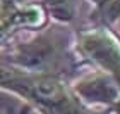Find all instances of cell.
I'll return each instance as SVG.
<instances>
[{
    "label": "cell",
    "instance_id": "4",
    "mask_svg": "<svg viewBox=\"0 0 120 114\" xmlns=\"http://www.w3.org/2000/svg\"><path fill=\"white\" fill-rule=\"evenodd\" d=\"M74 93L89 109L113 107L120 102V86L110 74L91 69L70 81Z\"/></svg>",
    "mask_w": 120,
    "mask_h": 114
},
{
    "label": "cell",
    "instance_id": "9",
    "mask_svg": "<svg viewBox=\"0 0 120 114\" xmlns=\"http://www.w3.org/2000/svg\"><path fill=\"white\" fill-rule=\"evenodd\" d=\"M89 2L93 4V7H100V5L106 4V2H110V0H89Z\"/></svg>",
    "mask_w": 120,
    "mask_h": 114
},
{
    "label": "cell",
    "instance_id": "8",
    "mask_svg": "<svg viewBox=\"0 0 120 114\" xmlns=\"http://www.w3.org/2000/svg\"><path fill=\"white\" fill-rule=\"evenodd\" d=\"M91 114H115V112H113V107H103V109H94Z\"/></svg>",
    "mask_w": 120,
    "mask_h": 114
},
{
    "label": "cell",
    "instance_id": "11",
    "mask_svg": "<svg viewBox=\"0 0 120 114\" xmlns=\"http://www.w3.org/2000/svg\"><path fill=\"white\" fill-rule=\"evenodd\" d=\"M113 28H115V30H117V33L120 35V19L117 21V24H115V26H113Z\"/></svg>",
    "mask_w": 120,
    "mask_h": 114
},
{
    "label": "cell",
    "instance_id": "7",
    "mask_svg": "<svg viewBox=\"0 0 120 114\" xmlns=\"http://www.w3.org/2000/svg\"><path fill=\"white\" fill-rule=\"evenodd\" d=\"M26 111H29L26 106L24 107H9V109H5L2 114H24Z\"/></svg>",
    "mask_w": 120,
    "mask_h": 114
},
{
    "label": "cell",
    "instance_id": "3",
    "mask_svg": "<svg viewBox=\"0 0 120 114\" xmlns=\"http://www.w3.org/2000/svg\"><path fill=\"white\" fill-rule=\"evenodd\" d=\"M74 47L86 66L110 74L120 86V35L115 28L88 23L74 30Z\"/></svg>",
    "mask_w": 120,
    "mask_h": 114
},
{
    "label": "cell",
    "instance_id": "1",
    "mask_svg": "<svg viewBox=\"0 0 120 114\" xmlns=\"http://www.w3.org/2000/svg\"><path fill=\"white\" fill-rule=\"evenodd\" d=\"M0 62L21 71L55 74L65 80L81 74L86 68L74 47V28L55 23L10 36L0 48Z\"/></svg>",
    "mask_w": 120,
    "mask_h": 114
},
{
    "label": "cell",
    "instance_id": "2",
    "mask_svg": "<svg viewBox=\"0 0 120 114\" xmlns=\"http://www.w3.org/2000/svg\"><path fill=\"white\" fill-rule=\"evenodd\" d=\"M0 90L17 95L40 114H91L74 93L70 81L55 74H38L0 62Z\"/></svg>",
    "mask_w": 120,
    "mask_h": 114
},
{
    "label": "cell",
    "instance_id": "6",
    "mask_svg": "<svg viewBox=\"0 0 120 114\" xmlns=\"http://www.w3.org/2000/svg\"><path fill=\"white\" fill-rule=\"evenodd\" d=\"M33 2H38V0H0V16L9 14L10 10L22 7V5H28Z\"/></svg>",
    "mask_w": 120,
    "mask_h": 114
},
{
    "label": "cell",
    "instance_id": "10",
    "mask_svg": "<svg viewBox=\"0 0 120 114\" xmlns=\"http://www.w3.org/2000/svg\"><path fill=\"white\" fill-rule=\"evenodd\" d=\"M113 112H115V114H120V102L113 106Z\"/></svg>",
    "mask_w": 120,
    "mask_h": 114
},
{
    "label": "cell",
    "instance_id": "5",
    "mask_svg": "<svg viewBox=\"0 0 120 114\" xmlns=\"http://www.w3.org/2000/svg\"><path fill=\"white\" fill-rule=\"evenodd\" d=\"M48 19L55 24L72 26L81 10V0H38Z\"/></svg>",
    "mask_w": 120,
    "mask_h": 114
}]
</instances>
